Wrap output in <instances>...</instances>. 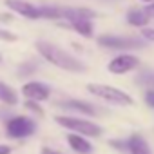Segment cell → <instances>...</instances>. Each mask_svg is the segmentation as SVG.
Returning a JSON list of instances; mask_svg holds the SVG:
<instances>
[{"label": "cell", "instance_id": "cell-1", "mask_svg": "<svg viewBox=\"0 0 154 154\" xmlns=\"http://www.w3.org/2000/svg\"><path fill=\"white\" fill-rule=\"evenodd\" d=\"M36 51L40 53V56L45 62L56 65L58 69H63V71H69V72H84L85 71L84 62H80L71 53L63 51L62 47H58V45H54L51 42H45V40L36 42Z\"/></svg>", "mask_w": 154, "mask_h": 154}, {"label": "cell", "instance_id": "cell-2", "mask_svg": "<svg viewBox=\"0 0 154 154\" xmlns=\"http://www.w3.org/2000/svg\"><path fill=\"white\" fill-rule=\"evenodd\" d=\"M54 122L69 131H72L74 134L80 136H89V138H98L102 136V127L96 125L94 122L84 120V118H76V116H54Z\"/></svg>", "mask_w": 154, "mask_h": 154}, {"label": "cell", "instance_id": "cell-3", "mask_svg": "<svg viewBox=\"0 0 154 154\" xmlns=\"http://www.w3.org/2000/svg\"><path fill=\"white\" fill-rule=\"evenodd\" d=\"M87 91L109 103H114V105H132L134 100L129 93L118 89V87H112V85H105V84H89L87 85Z\"/></svg>", "mask_w": 154, "mask_h": 154}, {"label": "cell", "instance_id": "cell-4", "mask_svg": "<svg viewBox=\"0 0 154 154\" xmlns=\"http://www.w3.org/2000/svg\"><path fill=\"white\" fill-rule=\"evenodd\" d=\"M96 42L102 47L114 49V51H131V49L145 47V42L143 40L131 38V36H116V35H100L96 38Z\"/></svg>", "mask_w": 154, "mask_h": 154}, {"label": "cell", "instance_id": "cell-5", "mask_svg": "<svg viewBox=\"0 0 154 154\" xmlns=\"http://www.w3.org/2000/svg\"><path fill=\"white\" fill-rule=\"evenodd\" d=\"M36 129V123L27 118V116H15L11 120H8L6 123V132L9 138L15 140H22V138H29Z\"/></svg>", "mask_w": 154, "mask_h": 154}, {"label": "cell", "instance_id": "cell-6", "mask_svg": "<svg viewBox=\"0 0 154 154\" xmlns=\"http://www.w3.org/2000/svg\"><path fill=\"white\" fill-rule=\"evenodd\" d=\"M138 65H140V58L125 53V54H118L116 58H112L107 65V71L112 74H125V72L134 71Z\"/></svg>", "mask_w": 154, "mask_h": 154}, {"label": "cell", "instance_id": "cell-7", "mask_svg": "<svg viewBox=\"0 0 154 154\" xmlns=\"http://www.w3.org/2000/svg\"><path fill=\"white\" fill-rule=\"evenodd\" d=\"M22 94L31 102H45L51 96V87L42 82H27L22 85Z\"/></svg>", "mask_w": 154, "mask_h": 154}, {"label": "cell", "instance_id": "cell-8", "mask_svg": "<svg viewBox=\"0 0 154 154\" xmlns=\"http://www.w3.org/2000/svg\"><path fill=\"white\" fill-rule=\"evenodd\" d=\"M8 6V9H11L13 13L24 17V18H29V20H38L42 18L40 17V9L36 6H33L31 2H26V0H6L4 2Z\"/></svg>", "mask_w": 154, "mask_h": 154}, {"label": "cell", "instance_id": "cell-9", "mask_svg": "<svg viewBox=\"0 0 154 154\" xmlns=\"http://www.w3.org/2000/svg\"><path fill=\"white\" fill-rule=\"evenodd\" d=\"M94 17L96 13L87 8H62V18L69 20V24L76 20H91Z\"/></svg>", "mask_w": 154, "mask_h": 154}, {"label": "cell", "instance_id": "cell-10", "mask_svg": "<svg viewBox=\"0 0 154 154\" xmlns=\"http://www.w3.org/2000/svg\"><path fill=\"white\" fill-rule=\"evenodd\" d=\"M67 143L74 152H78V154H91L93 152V145H91L89 140H85V136H80V134L72 132V134L67 136Z\"/></svg>", "mask_w": 154, "mask_h": 154}, {"label": "cell", "instance_id": "cell-11", "mask_svg": "<svg viewBox=\"0 0 154 154\" xmlns=\"http://www.w3.org/2000/svg\"><path fill=\"white\" fill-rule=\"evenodd\" d=\"M127 141H129V152L131 154H152L147 140L141 134H132Z\"/></svg>", "mask_w": 154, "mask_h": 154}, {"label": "cell", "instance_id": "cell-12", "mask_svg": "<svg viewBox=\"0 0 154 154\" xmlns=\"http://www.w3.org/2000/svg\"><path fill=\"white\" fill-rule=\"evenodd\" d=\"M60 105H62V107H65V109L78 111V112H82V114H87V116H93V114L96 112V111H94V107H93L91 103L84 102V100H65V102H62Z\"/></svg>", "mask_w": 154, "mask_h": 154}, {"label": "cell", "instance_id": "cell-13", "mask_svg": "<svg viewBox=\"0 0 154 154\" xmlns=\"http://www.w3.org/2000/svg\"><path fill=\"white\" fill-rule=\"evenodd\" d=\"M149 17H147V13L143 11V9H129V13H127V22L131 24V26H134V27H141V29H145L147 27V24H149Z\"/></svg>", "mask_w": 154, "mask_h": 154}, {"label": "cell", "instance_id": "cell-14", "mask_svg": "<svg viewBox=\"0 0 154 154\" xmlns=\"http://www.w3.org/2000/svg\"><path fill=\"white\" fill-rule=\"evenodd\" d=\"M69 27L74 33H78L80 36H85V38L93 36V22L91 20H76V22H71Z\"/></svg>", "mask_w": 154, "mask_h": 154}, {"label": "cell", "instance_id": "cell-15", "mask_svg": "<svg viewBox=\"0 0 154 154\" xmlns=\"http://www.w3.org/2000/svg\"><path fill=\"white\" fill-rule=\"evenodd\" d=\"M0 100H2L4 103H8V105H15V103H18V96H17L15 89L9 87V85L4 84V82H0Z\"/></svg>", "mask_w": 154, "mask_h": 154}, {"label": "cell", "instance_id": "cell-16", "mask_svg": "<svg viewBox=\"0 0 154 154\" xmlns=\"http://www.w3.org/2000/svg\"><path fill=\"white\" fill-rule=\"evenodd\" d=\"M40 17L42 18H51V20H58L62 18V8L56 6H40Z\"/></svg>", "mask_w": 154, "mask_h": 154}, {"label": "cell", "instance_id": "cell-17", "mask_svg": "<svg viewBox=\"0 0 154 154\" xmlns=\"http://www.w3.org/2000/svg\"><path fill=\"white\" fill-rule=\"evenodd\" d=\"M26 107H27V109H31L33 112H36L38 116H42V114H44V109L38 105V102H31V100H27V102H26Z\"/></svg>", "mask_w": 154, "mask_h": 154}, {"label": "cell", "instance_id": "cell-18", "mask_svg": "<svg viewBox=\"0 0 154 154\" xmlns=\"http://www.w3.org/2000/svg\"><path fill=\"white\" fill-rule=\"evenodd\" d=\"M109 145H112L116 150H125V149H129V141H123V140H111Z\"/></svg>", "mask_w": 154, "mask_h": 154}, {"label": "cell", "instance_id": "cell-19", "mask_svg": "<svg viewBox=\"0 0 154 154\" xmlns=\"http://www.w3.org/2000/svg\"><path fill=\"white\" fill-rule=\"evenodd\" d=\"M0 38L2 40H8V42H17V35L11 33V31H6V29H0Z\"/></svg>", "mask_w": 154, "mask_h": 154}, {"label": "cell", "instance_id": "cell-20", "mask_svg": "<svg viewBox=\"0 0 154 154\" xmlns=\"http://www.w3.org/2000/svg\"><path fill=\"white\" fill-rule=\"evenodd\" d=\"M145 103L154 109V89H149V91L145 93Z\"/></svg>", "mask_w": 154, "mask_h": 154}, {"label": "cell", "instance_id": "cell-21", "mask_svg": "<svg viewBox=\"0 0 154 154\" xmlns=\"http://www.w3.org/2000/svg\"><path fill=\"white\" fill-rule=\"evenodd\" d=\"M141 36L154 42V27H145V29H141Z\"/></svg>", "mask_w": 154, "mask_h": 154}, {"label": "cell", "instance_id": "cell-22", "mask_svg": "<svg viewBox=\"0 0 154 154\" xmlns=\"http://www.w3.org/2000/svg\"><path fill=\"white\" fill-rule=\"evenodd\" d=\"M143 11L147 13V17H149V18H154V2H152V4H149L147 8H143Z\"/></svg>", "mask_w": 154, "mask_h": 154}, {"label": "cell", "instance_id": "cell-23", "mask_svg": "<svg viewBox=\"0 0 154 154\" xmlns=\"http://www.w3.org/2000/svg\"><path fill=\"white\" fill-rule=\"evenodd\" d=\"M0 154H11V147H9V145H4V143H0Z\"/></svg>", "mask_w": 154, "mask_h": 154}, {"label": "cell", "instance_id": "cell-24", "mask_svg": "<svg viewBox=\"0 0 154 154\" xmlns=\"http://www.w3.org/2000/svg\"><path fill=\"white\" fill-rule=\"evenodd\" d=\"M42 154H62V152H54V150H51V149L44 147V149H42Z\"/></svg>", "mask_w": 154, "mask_h": 154}, {"label": "cell", "instance_id": "cell-25", "mask_svg": "<svg viewBox=\"0 0 154 154\" xmlns=\"http://www.w3.org/2000/svg\"><path fill=\"white\" fill-rule=\"evenodd\" d=\"M143 2H147V4H152V2H154V0H143Z\"/></svg>", "mask_w": 154, "mask_h": 154}, {"label": "cell", "instance_id": "cell-26", "mask_svg": "<svg viewBox=\"0 0 154 154\" xmlns=\"http://www.w3.org/2000/svg\"><path fill=\"white\" fill-rule=\"evenodd\" d=\"M0 60H2V58H0Z\"/></svg>", "mask_w": 154, "mask_h": 154}]
</instances>
